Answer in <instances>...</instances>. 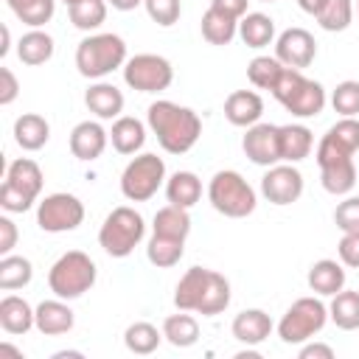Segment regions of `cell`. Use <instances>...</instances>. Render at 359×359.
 Returning <instances> with one entry per match:
<instances>
[{
  "instance_id": "ba28073f",
  "label": "cell",
  "mask_w": 359,
  "mask_h": 359,
  "mask_svg": "<svg viewBox=\"0 0 359 359\" xmlns=\"http://www.w3.org/2000/svg\"><path fill=\"white\" fill-rule=\"evenodd\" d=\"M165 182V163L163 157L143 151L137 157H132L121 174V194L129 202H149L160 185Z\"/></svg>"
},
{
  "instance_id": "c3c4849f",
  "label": "cell",
  "mask_w": 359,
  "mask_h": 359,
  "mask_svg": "<svg viewBox=\"0 0 359 359\" xmlns=\"http://www.w3.org/2000/svg\"><path fill=\"white\" fill-rule=\"evenodd\" d=\"M17 247V224L8 216H0V255H11Z\"/></svg>"
},
{
  "instance_id": "44dd1931",
  "label": "cell",
  "mask_w": 359,
  "mask_h": 359,
  "mask_svg": "<svg viewBox=\"0 0 359 359\" xmlns=\"http://www.w3.org/2000/svg\"><path fill=\"white\" fill-rule=\"evenodd\" d=\"M278 143H280V163H300L314 149V135L303 123H286L278 126Z\"/></svg>"
},
{
  "instance_id": "4316f807",
  "label": "cell",
  "mask_w": 359,
  "mask_h": 359,
  "mask_svg": "<svg viewBox=\"0 0 359 359\" xmlns=\"http://www.w3.org/2000/svg\"><path fill=\"white\" fill-rule=\"evenodd\" d=\"M238 36L247 48H266L275 39V20L264 11H247L238 20Z\"/></svg>"
},
{
  "instance_id": "ee69618b",
  "label": "cell",
  "mask_w": 359,
  "mask_h": 359,
  "mask_svg": "<svg viewBox=\"0 0 359 359\" xmlns=\"http://www.w3.org/2000/svg\"><path fill=\"white\" fill-rule=\"evenodd\" d=\"M143 8H146V14H149L157 25H163V28L174 25V22L180 20V14H182L180 0H143Z\"/></svg>"
},
{
  "instance_id": "bcb514c9",
  "label": "cell",
  "mask_w": 359,
  "mask_h": 359,
  "mask_svg": "<svg viewBox=\"0 0 359 359\" xmlns=\"http://www.w3.org/2000/svg\"><path fill=\"white\" fill-rule=\"evenodd\" d=\"M339 261L351 269H359V230L356 233H342L339 244H337Z\"/></svg>"
},
{
  "instance_id": "7402d4cb",
  "label": "cell",
  "mask_w": 359,
  "mask_h": 359,
  "mask_svg": "<svg viewBox=\"0 0 359 359\" xmlns=\"http://www.w3.org/2000/svg\"><path fill=\"white\" fill-rule=\"evenodd\" d=\"M76 317H73V309L56 297V300H42L36 306V331L45 334V337H59V334H67L73 328Z\"/></svg>"
},
{
  "instance_id": "ac0fdd59",
  "label": "cell",
  "mask_w": 359,
  "mask_h": 359,
  "mask_svg": "<svg viewBox=\"0 0 359 359\" xmlns=\"http://www.w3.org/2000/svg\"><path fill=\"white\" fill-rule=\"evenodd\" d=\"M272 320H269V314L264 311V309H244V311H238L236 317H233V325H230V331H233V337L241 342V345H247V348H255V345H261L269 334H272Z\"/></svg>"
},
{
  "instance_id": "603a6c76",
  "label": "cell",
  "mask_w": 359,
  "mask_h": 359,
  "mask_svg": "<svg viewBox=\"0 0 359 359\" xmlns=\"http://www.w3.org/2000/svg\"><path fill=\"white\" fill-rule=\"evenodd\" d=\"M309 289L320 297H334L339 289H345V269L342 264L331 261V258H320L311 264L309 269Z\"/></svg>"
},
{
  "instance_id": "30bf717a",
  "label": "cell",
  "mask_w": 359,
  "mask_h": 359,
  "mask_svg": "<svg viewBox=\"0 0 359 359\" xmlns=\"http://www.w3.org/2000/svg\"><path fill=\"white\" fill-rule=\"evenodd\" d=\"M84 222V202L67 191L48 194L36 205V224L45 233H70Z\"/></svg>"
},
{
  "instance_id": "4fadbf2b",
  "label": "cell",
  "mask_w": 359,
  "mask_h": 359,
  "mask_svg": "<svg viewBox=\"0 0 359 359\" xmlns=\"http://www.w3.org/2000/svg\"><path fill=\"white\" fill-rule=\"evenodd\" d=\"M275 56L294 70H303L314 62L317 56V42L306 28H286L275 39Z\"/></svg>"
},
{
  "instance_id": "cb8c5ba5",
  "label": "cell",
  "mask_w": 359,
  "mask_h": 359,
  "mask_svg": "<svg viewBox=\"0 0 359 359\" xmlns=\"http://www.w3.org/2000/svg\"><path fill=\"white\" fill-rule=\"evenodd\" d=\"M50 137V123L36 112H22L14 121V140L25 151H39Z\"/></svg>"
},
{
  "instance_id": "f5cc1de1",
  "label": "cell",
  "mask_w": 359,
  "mask_h": 359,
  "mask_svg": "<svg viewBox=\"0 0 359 359\" xmlns=\"http://www.w3.org/2000/svg\"><path fill=\"white\" fill-rule=\"evenodd\" d=\"M297 6H300L306 14H311V17H314V14H317V8L323 6V0H297Z\"/></svg>"
},
{
  "instance_id": "4dcf8cb0",
  "label": "cell",
  "mask_w": 359,
  "mask_h": 359,
  "mask_svg": "<svg viewBox=\"0 0 359 359\" xmlns=\"http://www.w3.org/2000/svg\"><path fill=\"white\" fill-rule=\"evenodd\" d=\"M328 320L342 331H356L359 328V292L339 289L328 303Z\"/></svg>"
},
{
  "instance_id": "d6986e66",
  "label": "cell",
  "mask_w": 359,
  "mask_h": 359,
  "mask_svg": "<svg viewBox=\"0 0 359 359\" xmlns=\"http://www.w3.org/2000/svg\"><path fill=\"white\" fill-rule=\"evenodd\" d=\"M0 325L6 334H28L31 328H36V309H31V303L20 294H6L0 300Z\"/></svg>"
},
{
  "instance_id": "7a4b0ae2",
  "label": "cell",
  "mask_w": 359,
  "mask_h": 359,
  "mask_svg": "<svg viewBox=\"0 0 359 359\" xmlns=\"http://www.w3.org/2000/svg\"><path fill=\"white\" fill-rule=\"evenodd\" d=\"M126 65V42L118 34H90L76 48V67L84 79L101 81Z\"/></svg>"
},
{
  "instance_id": "8992f818",
  "label": "cell",
  "mask_w": 359,
  "mask_h": 359,
  "mask_svg": "<svg viewBox=\"0 0 359 359\" xmlns=\"http://www.w3.org/2000/svg\"><path fill=\"white\" fill-rule=\"evenodd\" d=\"M146 236V222L143 216L129 208V205H121L115 210H109V216L104 219L101 230H98V244L107 255L112 258H126L135 252V247L143 241Z\"/></svg>"
},
{
  "instance_id": "11a10c76",
  "label": "cell",
  "mask_w": 359,
  "mask_h": 359,
  "mask_svg": "<svg viewBox=\"0 0 359 359\" xmlns=\"http://www.w3.org/2000/svg\"><path fill=\"white\" fill-rule=\"evenodd\" d=\"M236 359H258V353L255 351H241V353H236Z\"/></svg>"
},
{
  "instance_id": "484cf974",
  "label": "cell",
  "mask_w": 359,
  "mask_h": 359,
  "mask_svg": "<svg viewBox=\"0 0 359 359\" xmlns=\"http://www.w3.org/2000/svg\"><path fill=\"white\" fill-rule=\"evenodd\" d=\"M208 275H210L208 266H191V269L180 278V283H177V289H174V306H177L180 311H196V309H199V300H202Z\"/></svg>"
},
{
  "instance_id": "ab89813d",
  "label": "cell",
  "mask_w": 359,
  "mask_h": 359,
  "mask_svg": "<svg viewBox=\"0 0 359 359\" xmlns=\"http://www.w3.org/2000/svg\"><path fill=\"white\" fill-rule=\"evenodd\" d=\"M286 65L278 59V56H255L250 65H247V79L258 87V90H275V84L280 81Z\"/></svg>"
},
{
  "instance_id": "e0dca14e",
  "label": "cell",
  "mask_w": 359,
  "mask_h": 359,
  "mask_svg": "<svg viewBox=\"0 0 359 359\" xmlns=\"http://www.w3.org/2000/svg\"><path fill=\"white\" fill-rule=\"evenodd\" d=\"M261 115H264V98L255 90H233L224 98V118L233 126L247 129V126L258 123Z\"/></svg>"
},
{
  "instance_id": "1f68e13d",
  "label": "cell",
  "mask_w": 359,
  "mask_h": 359,
  "mask_svg": "<svg viewBox=\"0 0 359 359\" xmlns=\"http://www.w3.org/2000/svg\"><path fill=\"white\" fill-rule=\"evenodd\" d=\"M151 233L157 236H168V238H188L191 233V216H188V208H180V205H165L154 213V224H151Z\"/></svg>"
},
{
  "instance_id": "3957f363",
  "label": "cell",
  "mask_w": 359,
  "mask_h": 359,
  "mask_svg": "<svg viewBox=\"0 0 359 359\" xmlns=\"http://www.w3.org/2000/svg\"><path fill=\"white\" fill-rule=\"evenodd\" d=\"M95 261L87 255V252H81V250H67V252H62L56 261H53V266L48 269V286H50V292L56 294V297H62V300H76V297H81L84 292H90L93 289V283H95Z\"/></svg>"
},
{
  "instance_id": "9f6ffc18",
  "label": "cell",
  "mask_w": 359,
  "mask_h": 359,
  "mask_svg": "<svg viewBox=\"0 0 359 359\" xmlns=\"http://www.w3.org/2000/svg\"><path fill=\"white\" fill-rule=\"evenodd\" d=\"M62 3H65V6L70 8V6H76V3H81V0H62Z\"/></svg>"
},
{
  "instance_id": "9c48e42d",
  "label": "cell",
  "mask_w": 359,
  "mask_h": 359,
  "mask_svg": "<svg viewBox=\"0 0 359 359\" xmlns=\"http://www.w3.org/2000/svg\"><path fill=\"white\" fill-rule=\"evenodd\" d=\"M121 70L123 81L137 93H163L174 81V67L160 53H135Z\"/></svg>"
},
{
  "instance_id": "60d3db41",
  "label": "cell",
  "mask_w": 359,
  "mask_h": 359,
  "mask_svg": "<svg viewBox=\"0 0 359 359\" xmlns=\"http://www.w3.org/2000/svg\"><path fill=\"white\" fill-rule=\"evenodd\" d=\"M314 20L325 31H345L353 20V0H323Z\"/></svg>"
},
{
  "instance_id": "5b68a950",
  "label": "cell",
  "mask_w": 359,
  "mask_h": 359,
  "mask_svg": "<svg viewBox=\"0 0 359 359\" xmlns=\"http://www.w3.org/2000/svg\"><path fill=\"white\" fill-rule=\"evenodd\" d=\"M208 199L213 205L216 213L227 216V219H244L255 210L258 205V196H255V188L233 168H224V171H216L208 182Z\"/></svg>"
},
{
  "instance_id": "836d02e7",
  "label": "cell",
  "mask_w": 359,
  "mask_h": 359,
  "mask_svg": "<svg viewBox=\"0 0 359 359\" xmlns=\"http://www.w3.org/2000/svg\"><path fill=\"white\" fill-rule=\"evenodd\" d=\"M320 182L334 196L351 194L353 185H356V165H353V160H337V163L320 165Z\"/></svg>"
},
{
  "instance_id": "8fae6325",
  "label": "cell",
  "mask_w": 359,
  "mask_h": 359,
  "mask_svg": "<svg viewBox=\"0 0 359 359\" xmlns=\"http://www.w3.org/2000/svg\"><path fill=\"white\" fill-rule=\"evenodd\" d=\"M356 151H359V118H339L334 126H328V132L317 143L314 157L317 165H328L337 160H353Z\"/></svg>"
},
{
  "instance_id": "e575fe53",
  "label": "cell",
  "mask_w": 359,
  "mask_h": 359,
  "mask_svg": "<svg viewBox=\"0 0 359 359\" xmlns=\"http://www.w3.org/2000/svg\"><path fill=\"white\" fill-rule=\"evenodd\" d=\"M163 337L165 342H171L174 348H191L199 339V323L196 317H191L188 311L171 314L163 320Z\"/></svg>"
},
{
  "instance_id": "52a82bcc",
  "label": "cell",
  "mask_w": 359,
  "mask_h": 359,
  "mask_svg": "<svg viewBox=\"0 0 359 359\" xmlns=\"http://www.w3.org/2000/svg\"><path fill=\"white\" fill-rule=\"evenodd\" d=\"M325 323H328V306L320 300V294L317 297H300L280 317L278 337L286 345H303L314 334H320L325 328Z\"/></svg>"
},
{
  "instance_id": "2e32d148",
  "label": "cell",
  "mask_w": 359,
  "mask_h": 359,
  "mask_svg": "<svg viewBox=\"0 0 359 359\" xmlns=\"http://www.w3.org/2000/svg\"><path fill=\"white\" fill-rule=\"evenodd\" d=\"M42 182H45L42 168H39L31 157H20V160L8 163V168H6V180H3V185H8L11 191L22 194L28 202H36V199H39V194H42Z\"/></svg>"
},
{
  "instance_id": "7dc6e473",
  "label": "cell",
  "mask_w": 359,
  "mask_h": 359,
  "mask_svg": "<svg viewBox=\"0 0 359 359\" xmlns=\"http://www.w3.org/2000/svg\"><path fill=\"white\" fill-rule=\"evenodd\" d=\"M20 95V81L8 67H0V107L14 104V98Z\"/></svg>"
},
{
  "instance_id": "277c9868",
  "label": "cell",
  "mask_w": 359,
  "mask_h": 359,
  "mask_svg": "<svg viewBox=\"0 0 359 359\" xmlns=\"http://www.w3.org/2000/svg\"><path fill=\"white\" fill-rule=\"evenodd\" d=\"M272 95L280 101V107L286 112H292L294 118H314L325 109V87L314 79H306L303 70L286 67L280 81L275 84Z\"/></svg>"
},
{
  "instance_id": "d4e9b609",
  "label": "cell",
  "mask_w": 359,
  "mask_h": 359,
  "mask_svg": "<svg viewBox=\"0 0 359 359\" xmlns=\"http://www.w3.org/2000/svg\"><path fill=\"white\" fill-rule=\"evenodd\" d=\"M109 140L118 154H135L146 143V126H143V121H137L132 115H121V118H115V123L109 129Z\"/></svg>"
},
{
  "instance_id": "6da1fadb",
  "label": "cell",
  "mask_w": 359,
  "mask_h": 359,
  "mask_svg": "<svg viewBox=\"0 0 359 359\" xmlns=\"http://www.w3.org/2000/svg\"><path fill=\"white\" fill-rule=\"evenodd\" d=\"M146 123H149L151 135L157 137V143L163 146V151H168V154L191 151L202 135V118L191 107H182V104H174L165 98L149 104Z\"/></svg>"
},
{
  "instance_id": "d6a6232c",
  "label": "cell",
  "mask_w": 359,
  "mask_h": 359,
  "mask_svg": "<svg viewBox=\"0 0 359 359\" xmlns=\"http://www.w3.org/2000/svg\"><path fill=\"white\" fill-rule=\"evenodd\" d=\"M227 306H230V280H227L222 272L210 269L196 314H202V317H213V314H222Z\"/></svg>"
},
{
  "instance_id": "680465c9",
  "label": "cell",
  "mask_w": 359,
  "mask_h": 359,
  "mask_svg": "<svg viewBox=\"0 0 359 359\" xmlns=\"http://www.w3.org/2000/svg\"><path fill=\"white\" fill-rule=\"evenodd\" d=\"M356 14H359V3H356Z\"/></svg>"
},
{
  "instance_id": "9a60e30c",
  "label": "cell",
  "mask_w": 359,
  "mask_h": 359,
  "mask_svg": "<svg viewBox=\"0 0 359 359\" xmlns=\"http://www.w3.org/2000/svg\"><path fill=\"white\" fill-rule=\"evenodd\" d=\"M109 132L98 121H81L70 132V151L76 160H98L107 149Z\"/></svg>"
},
{
  "instance_id": "74e56055",
  "label": "cell",
  "mask_w": 359,
  "mask_h": 359,
  "mask_svg": "<svg viewBox=\"0 0 359 359\" xmlns=\"http://www.w3.org/2000/svg\"><path fill=\"white\" fill-rule=\"evenodd\" d=\"M6 3L14 11V17L31 28H42L45 22L53 20L56 11V0H6Z\"/></svg>"
},
{
  "instance_id": "6f0895ef",
  "label": "cell",
  "mask_w": 359,
  "mask_h": 359,
  "mask_svg": "<svg viewBox=\"0 0 359 359\" xmlns=\"http://www.w3.org/2000/svg\"><path fill=\"white\" fill-rule=\"evenodd\" d=\"M261 3H275V0H261Z\"/></svg>"
},
{
  "instance_id": "f907efd6",
  "label": "cell",
  "mask_w": 359,
  "mask_h": 359,
  "mask_svg": "<svg viewBox=\"0 0 359 359\" xmlns=\"http://www.w3.org/2000/svg\"><path fill=\"white\" fill-rule=\"evenodd\" d=\"M247 6H250V0H210V8H219L236 20H241L247 14Z\"/></svg>"
},
{
  "instance_id": "d590c367",
  "label": "cell",
  "mask_w": 359,
  "mask_h": 359,
  "mask_svg": "<svg viewBox=\"0 0 359 359\" xmlns=\"http://www.w3.org/2000/svg\"><path fill=\"white\" fill-rule=\"evenodd\" d=\"M163 339H165L163 331H157V325H151V323H146V320H137V323H132V325L123 331V345H126L132 353H137V356L154 353Z\"/></svg>"
},
{
  "instance_id": "7bdbcfd3",
  "label": "cell",
  "mask_w": 359,
  "mask_h": 359,
  "mask_svg": "<svg viewBox=\"0 0 359 359\" xmlns=\"http://www.w3.org/2000/svg\"><path fill=\"white\" fill-rule=\"evenodd\" d=\"M331 107L342 118H356L359 115V81H353V79L339 81L331 93Z\"/></svg>"
},
{
  "instance_id": "681fc988",
  "label": "cell",
  "mask_w": 359,
  "mask_h": 359,
  "mask_svg": "<svg viewBox=\"0 0 359 359\" xmlns=\"http://www.w3.org/2000/svg\"><path fill=\"white\" fill-rule=\"evenodd\" d=\"M300 359H334V348L325 342H303Z\"/></svg>"
},
{
  "instance_id": "7c38bea8",
  "label": "cell",
  "mask_w": 359,
  "mask_h": 359,
  "mask_svg": "<svg viewBox=\"0 0 359 359\" xmlns=\"http://www.w3.org/2000/svg\"><path fill=\"white\" fill-rule=\"evenodd\" d=\"M261 194L272 205H292L303 196V174L294 168V163H275L261 177Z\"/></svg>"
},
{
  "instance_id": "83f0119b",
  "label": "cell",
  "mask_w": 359,
  "mask_h": 359,
  "mask_svg": "<svg viewBox=\"0 0 359 359\" xmlns=\"http://www.w3.org/2000/svg\"><path fill=\"white\" fill-rule=\"evenodd\" d=\"M53 50H56L53 36H50L48 31H42V28H31V31L22 34L20 42H17V56H20V62L28 65V67L45 65V62L53 56Z\"/></svg>"
},
{
  "instance_id": "f35d334b",
  "label": "cell",
  "mask_w": 359,
  "mask_h": 359,
  "mask_svg": "<svg viewBox=\"0 0 359 359\" xmlns=\"http://www.w3.org/2000/svg\"><path fill=\"white\" fill-rule=\"evenodd\" d=\"M182 252H185L182 238H168V236H157V233H151L149 247H146V258L160 269H168V266L180 264Z\"/></svg>"
},
{
  "instance_id": "8d00e7d4",
  "label": "cell",
  "mask_w": 359,
  "mask_h": 359,
  "mask_svg": "<svg viewBox=\"0 0 359 359\" xmlns=\"http://www.w3.org/2000/svg\"><path fill=\"white\" fill-rule=\"evenodd\" d=\"M34 278V266L25 255H3L0 258V289L3 292H14L28 286Z\"/></svg>"
},
{
  "instance_id": "5bb4252c",
  "label": "cell",
  "mask_w": 359,
  "mask_h": 359,
  "mask_svg": "<svg viewBox=\"0 0 359 359\" xmlns=\"http://www.w3.org/2000/svg\"><path fill=\"white\" fill-rule=\"evenodd\" d=\"M241 149L244 154L255 163V165H275L280 163V143H278V126L275 123H252L247 126V135L241 137Z\"/></svg>"
},
{
  "instance_id": "f546056e",
  "label": "cell",
  "mask_w": 359,
  "mask_h": 359,
  "mask_svg": "<svg viewBox=\"0 0 359 359\" xmlns=\"http://www.w3.org/2000/svg\"><path fill=\"white\" fill-rule=\"evenodd\" d=\"M199 28H202L205 42H210V45H230L236 39V34H238V20L224 14V11H219V8H208L202 14Z\"/></svg>"
},
{
  "instance_id": "ffe728a7",
  "label": "cell",
  "mask_w": 359,
  "mask_h": 359,
  "mask_svg": "<svg viewBox=\"0 0 359 359\" xmlns=\"http://www.w3.org/2000/svg\"><path fill=\"white\" fill-rule=\"evenodd\" d=\"M84 104L95 118L112 121V118H121V112H123V93L109 81H95L87 87Z\"/></svg>"
},
{
  "instance_id": "816d5d0a",
  "label": "cell",
  "mask_w": 359,
  "mask_h": 359,
  "mask_svg": "<svg viewBox=\"0 0 359 359\" xmlns=\"http://www.w3.org/2000/svg\"><path fill=\"white\" fill-rule=\"evenodd\" d=\"M112 8H118V11H132V8H137L143 0H107Z\"/></svg>"
},
{
  "instance_id": "f1b7e54d",
  "label": "cell",
  "mask_w": 359,
  "mask_h": 359,
  "mask_svg": "<svg viewBox=\"0 0 359 359\" xmlns=\"http://www.w3.org/2000/svg\"><path fill=\"white\" fill-rule=\"evenodd\" d=\"M165 199L180 208H194L202 199V180L194 171H174L165 180Z\"/></svg>"
},
{
  "instance_id": "db71d44e",
  "label": "cell",
  "mask_w": 359,
  "mask_h": 359,
  "mask_svg": "<svg viewBox=\"0 0 359 359\" xmlns=\"http://www.w3.org/2000/svg\"><path fill=\"white\" fill-rule=\"evenodd\" d=\"M0 34H3V45H0V56H6V53H8V48H11V31H8L6 25H3V28H0Z\"/></svg>"
},
{
  "instance_id": "b9f144b4",
  "label": "cell",
  "mask_w": 359,
  "mask_h": 359,
  "mask_svg": "<svg viewBox=\"0 0 359 359\" xmlns=\"http://www.w3.org/2000/svg\"><path fill=\"white\" fill-rule=\"evenodd\" d=\"M67 11H70V22L79 31H95L107 20V3L104 0H81V3L70 6Z\"/></svg>"
},
{
  "instance_id": "f6af8a7d",
  "label": "cell",
  "mask_w": 359,
  "mask_h": 359,
  "mask_svg": "<svg viewBox=\"0 0 359 359\" xmlns=\"http://www.w3.org/2000/svg\"><path fill=\"white\" fill-rule=\"evenodd\" d=\"M334 224L342 233H356L359 230V196H348L337 205L334 210Z\"/></svg>"
}]
</instances>
